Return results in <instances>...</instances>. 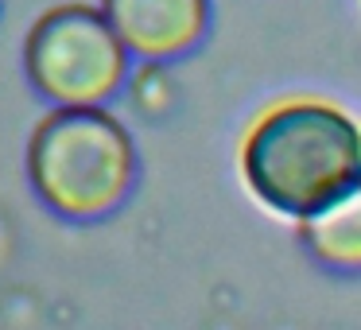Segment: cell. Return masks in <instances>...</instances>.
Returning a JSON list of instances; mask_svg holds the SVG:
<instances>
[{"label":"cell","instance_id":"1","mask_svg":"<svg viewBox=\"0 0 361 330\" xmlns=\"http://www.w3.org/2000/svg\"><path fill=\"white\" fill-rule=\"evenodd\" d=\"M241 179L264 210L303 221L361 187V125L319 97L280 102L245 136Z\"/></svg>","mask_w":361,"mask_h":330},{"label":"cell","instance_id":"2","mask_svg":"<svg viewBox=\"0 0 361 330\" xmlns=\"http://www.w3.org/2000/svg\"><path fill=\"white\" fill-rule=\"evenodd\" d=\"M32 187L66 218H97L121 206L136 175V152L121 121L97 105H59L27 148Z\"/></svg>","mask_w":361,"mask_h":330},{"label":"cell","instance_id":"3","mask_svg":"<svg viewBox=\"0 0 361 330\" xmlns=\"http://www.w3.org/2000/svg\"><path fill=\"white\" fill-rule=\"evenodd\" d=\"M24 66L32 86L55 105H102L125 82L128 47L102 8L63 4L27 32Z\"/></svg>","mask_w":361,"mask_h":330},{"label":"cell","instance_id":"4","mask_svg":"<svg viewBox=\"0 0 361 330\" xmlns=\"http://www.w3.org/2000/svg\"><path fill=\"white\" fill-rule=\"evenodd\" d=\"M102 12L128 55L152 63L187 55L210 24V0H102Z\"/></svg>","mask_w":361,"mask_h":330},{"label":"cell","instance_id":"5","mask_svg":"<svg viewBox=\"0 0 361 330\" xmlns=\"http://www.w3.org/2000/svg\"><path fill=\"white\" fill-rule=\"evenodd\" d=\"M303 249L334 272H361V187L295 221Z\"/></svg>","mask_w":361,"mask_h":330}]
</instances>
